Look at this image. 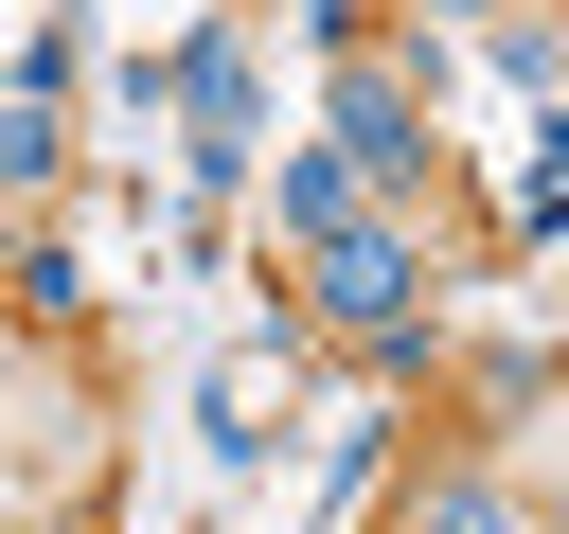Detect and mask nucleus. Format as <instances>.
I'll list each match as a JSON object with an SVG mask.
<instances>
[{"mask_svg": "<svg viewBox=\"0 0 569 534\" xmlns=\"http://www.w3.org/2000/svg\"><path fill=\"white\" fill-rule=\"evenodd\" d=\"M320 320H356V338H409V320H427V249H409L391 214L320 231Z\"/></svg>", "mask_w": 569, "mask_h": 534, "instance_id": "f257e3e1", "label": "nucleus"}, {"mask_svg": "<svg viewBox=\"0 0 569 534\" xmlns=\"http://www.w3.org/2000/svg\"><path fill=\"white\" fill-rule=\"evenodd\" d=\"M338 160L391 196V178H427V107H409V71H373V53H338Z\"/></svg>", "mask_w": 569, "mask_h": 534, "instance_id": "f03ea898", "label": "nucleus"}, {"mask_svg": "<svg viewBox=\"0 0 569 534\" xmlns=\"http://www.w3.org/2000/svg\"><path fill=\"white\" fill-rule=\"evenodd\" d=\"M178 125H196V142H178L196 178H249V53H231V36L178 53Z\"/></svg>", "mask_w": 569, "mask_h": 534, "instance_id": "7ed1b4c3", "label": "nucleus"}, {"mask_svg": "<svg viewBox=\"0 0 569 534\" xmlns=\"http://www.w3.org/2000/svg\"><path fill=\"white\" fill-rule=\"evenodd\" d=\"M409 534H516V516H498V481H480V463H445V481H427V516H409Z\"/></svg>", "mask_w": 569, "mask_h": 534, "instance_id": "20e7f679", "label": "nucleus"}, {"mask_svg": "<svg viewBox=\"0 0 569 534\" xmlns=\"http://www.w3.org/2000/svg\"><path fill=\"white\" fill-rule=\"evenodd\" d=\"M516 231H569V125H551V160L516 178Z\"/></svg>", "mask_w": 569, "mask_h": 534, "instance_id": "39448f33", "label": "nucleus"}]
</instances>
